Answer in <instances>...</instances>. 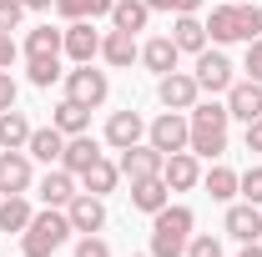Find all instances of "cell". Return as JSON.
Segmentation results:
<instances>
[{
  "label": "cell",
  "instance_id": "34",
  "mask_svg": "<svg viewBox=\"0 0 262 257\" xmlns=\"http://www.w3.org/2000/svg\"><path fill=\"white\" fill-rule=\"evenodd\" d=\"M187 257H222V242H217L212 232H192V242H187Z\"/></svg>",
  "mask_w": 262,
  "mask_h": 257
},
{
  "label": "cell",
  "instance_id": "25",
  "mask_svg": "<svg viewBox=\"0 0 262 257\" xmlns=\"http://www.w3.org/2000/svg\"><path fill=\"white\" fill-rule=\"evenodd\" d=\"M171 46L177 51H207V20H196V15H177V26H171Z\"/></svg>",
  "mask_w": 262,
  "mask_h": 257
},
{
  "label": "cell",
  "instance_id": "45",
  "mask_svg": "<svg viewBox=\"0 0 262 257\" xmlns=\"http://www.w3.org/2000/svg\"><path fill=\"white\" fill-rule=\"evenodd\" d=\"M227 5H237V0H227Z\"/></svg>",
  "mask_w": 262,
  "mask_h": 257
},
{
  "label": "cell",
  "instance_id": "23",
  "mask_svg": "<svg viewBox=\"0 0 262 257\" xmlns=\"http://www.w3.org/2000/svg\"><path fill=\"white\" fill-rule=\"evenodd\" d=\"M31 121H26V111H0V152H26V141H31Z\"/></svg>",
  "mask_w": 262,
  "mask_h": 257
},
{
  "label": "cell",
  "instance_id": "17",
  "mask_svg": "<svg viewBox=\"0 0 262 257\" xmlns=\"http://www.w3.org/2000/svg\"><path fill=\"white\" fill-rule=\"evenodd\" d=\"M101 61L116 66V71H126L131 61H141V46H136V35H131V31H106V35H101Z\"/></svg>",
  "mask_w": 262,
  "mask_h": 257
},
{
  "label": "cell",
  "instance_id": "9",
  "mask_svg": "<svg viewBox=\"0 0 262 257\" xmlns=\"http://www.w3.org/2000/svg\"><path fill=\"white\" fill-rule=\"evenodd\" d=\"M196 86H202V91H212V96H217V91H227L232 81H237V76H232V61L227 56H222V51H196Z\"/></svg>",
  "mask_w": 262,
  "mask_h": 257
},
{
  "label": "cell",
  "instance_id": "36",
  "mask_svg": "<svg viewBox=\"0 0 262 257\" xmlns=\"http://www.w3.org/2000/svg\"><path fill=\"white\" fill-rule=\"evenodd\" d=\"M151 10H171V15H196L202 10V0H146Z\"/></svg>",
  "mask_w": 262,
  "mask_h": 257
},
{
  "label": "cell",
  "instance_id": "7",
  "mask_svg": "<svg viewBox=\"0 0 262 257\" xmlns=\"http://www.w3.org/2000/svg\"><path fill=\"white\" fill-rule=\"evenodd\" d=\"M157 96H162L166 111H192L202 86H196L192 71H166V76H157Z\"/></svg>",
  "mask_w": 262,
  "mask_h": 257
},
{
  "label": "cell",
  "instance_id": "15",
  "mask_svg": "<svg viewBox=\"0 0 262 257\" xmlns=\"http://www.w3.org/2000/svg\"><path fill=\"white\" fill-rule=\"evenodd\" d=\"M227 116L232 121H257L262 116V81H232L227 86Z\"/></svg>",
  "mask_w": 262,
  "mask_h": 257
},
{
  "label": "cell",
  "instance_id": "19",
  "mask_svg": "<svg viewBox=\"0 0 262 257\" xmlns=\"http://www.w3.org/2000/svg\"><path fill=\"white\" fill-rule=\"evenodd\" d=\"M26 152H31V161L61 166V152H66V131H56V126H35V131H31V141H26Z\"/></svg>",
  "mask_w": 262,
  "mask_h": 257
},
{
  "label": "cell",
  "instance_id": "44",
  "mask_svg": "<svg viewBox=\"0 0 262 257\" xmlns=\"http://www.w3.org/2000/svg\"><path fill=\"white\" fill-rule=\"evenodd\" d=\"M131 257H151V252H131Z\"/></svg>",
  "mask_w": 262,
  "mask_h": 257
},
{
  "label": "cell",
  "instance_id": "4",
  "mask_svg": "<svg viewBox=\"0 0 262 257\" xmlns=\"http://www.w3.org/2000/svg\"><path fill=\"white\" fill-rule=\"evenodd\" d=\"M66 237H71L66 207H46V212H35L31 227L20 232V257H51V252L66 247Z\"/></svg>",
  "mask_w": 262,
  "mask_h": 257
},
{
  "label": "cell",
  "instance_id": "5",
  "mask_svg": "<svg viewBox=\"0 0 262 257\" xmlns=\"http://www.w3.org/2000/svg\"><path fill=\"white\" fill-rule=\"evenodd\" d=\"M66 96L96 111L101 101L111 96V76H106V71H96V66L86 61V66H76V71H66Z\"/></svg>",
  "mask_w": 262,
  "mask_h": 257
},
{
  "label": "cell",
  "instance_id": "43",
  "mask_svg": "<svg viewBox=\"0 0 262 257\" xmlns=\"http://www.w3.org/2000/svg\"><path fill=\"white\" fill-rule=\"evenodd\" d=\"M20 5H26V10H51L56 0H20Z\"/></svg>",
  "mask_w": 262,
  "mask_h": 257
},
{
  "label": "cell",
  "instance_id": "38",
  "mask_svg": "<svg viewBox=\"0 0 262 257\" xmlns=\"http://www.w3.org/2000/svg\"><path fill=\"white\" fill-rule=\"evenodd\" d=\"M247 81H262V35L247 40Z\"/></svg>",
  "mask_w": 262,
  "mask_h": 257
},
{
  "label": "cell",
  "instance_id": "40",
  "mask_svg": "<svg viewBox=\"0 0 262 257\" xmlns=\"http://www.w3.org/2000/svg\"><path fill=\"white\" fill-rule=\"evenodd\" d=\"M20 56V46L10 40V31H0V71H10V61Z\"/></svg>",
  "mask_w": 262,
  "mask_h": 257
},
{
  "label": "cell",
  "instance_id": "26",
  "mask_svg": "<svg viewBox=\"0 0 262 257\" xmlns=\"http://www.w3.org/2000/svg\"><path fill=\"white\" fill-rule=\"evenodd\" d=\"M177 46H171V35H157V40H146L141 46V66L146 71H157V76H166V71H177Z\"/></svg>",
  "mask_w": 262,
  "mask_h": 257
},
{
  "label": "cell",
  "instance_id": "18",
  "mask_svg": "<svg viewBox=\"0 0 262 257\" xmlns=\"http://www.w3.org/2000/svg\"><path fill=\"white\" fill-rule=\"evenodd\" d=\"M166 202H171V187H166L162 177H141V182H131V207H136V212L157 217Z\"/></svg>",
  "mask_w": 262,
  "mask_h": 257
},
{
  "label": "cell",
  "instance_id": "2",
  "mask_svg": "<svg viewBox=\"0 0 262 257\" xmlns=\"http://www.w3.org/2000/svg\"><path fill=\"white\" fill-rule=\"evenodd\" d=\"M262 35V10L252 0H237V5H217L212 10V20H207V40H217V46H232V40H257Z\"/></svg>",
  "mask_w": 262,
  "mask_h": 257
},
{
  "label": "cell",
  "instance_id": "20",
  "mask_svg": "<svg viewBox=\"0 0 262 257\" xmlns=\"http://www.w3.org/2000/svg\"><path fill=\"white\" fill-rule=\"evenodd\" d=\"M35 192H40V202H46V207H66L81 187H76V177H71L66 166H51V172L40 177V187H35Z\"/></svg>",
  "mask_w": 262,
  "mask_h": 257
},
{
  "label": "cell",
  "instance_id": "21",
  "mask_svg": "<svg viewBox=\"0 0 262 257\" xmlns=\"http://www.w3.org/2000/svg\"><path fill=\"white\" fill-rule=\"evenodd\" d=\"M116 182H121V166H116V161H106V157H96L86 172H81V192H91V197L116 192Z\"/></svg>",
  "mask_w": 262,
  "mask_h": 257
},
{
  "label": "cell",
  "instance_id": "1",
  "mask_svg": "<svg viewBox=\"0 0 262 257\" xmlns=\"http://www.w3.org/2000/svg\"><path fill=\"white\" fill-rule=\"evenodd\" d=\"M187 121H192V141H187V152L196 157H222L227 152V101H196L192 111H187Z\"/></svg>",
  "mask_w": 262,
  "mask_h": 257
},
{
  "label": "cell",
  "instance_id": "28",
  "mask_svg": "<svg viewBox=\"0 0 262 257\" xmlns=\"http://www.w3.org/2000/svg\"><path fill=\"white\" fill-rule=\"evenodd\" d=\"M31 202H26V192L20 197H0V232H15V237H20V232H26V227H31Z\"/></svg>",
  "mask_w": 262,
  "mask_h": 257
},
{
  "label": "cell",
  "instance_id": "10",
  "mask_svg": "<svg viewBox=\"0 0 262 257\" xmlns=\"http://www.w3.org/2000/svg\"><path fill=\"white\" fill-rule=\"evenodd\" d=\"M162 161H166V157L151 146V141H136V146L121 152L116 166H121V177H126V182H141V177H162Z\"/></svg>",
  "mask_w": 262,
  "mask_h": 257
},
{
  "label": "cell",
  "instance_id": "41",
  "mask_svg": "<svg viewBox=\"0 0 262 257\" xmlns=\"http://www.w3.org/2000/svg\"><path fill=\"white\" fill-rule=\"evenodd\" d=\"M247 152H257V157H262V116H257V121H247Z\"/></svg>",
  "mask_w": 262,
  "mask_h": 257
},
{
  "label": "cell",
  "instance_id": "37",
  "mask_svg": "<svg viewBox=\"0 0 262 257\" xmlns=\"http://www.w3.org/2000/svg\"><path fill=\"white\" fill-rule=\"evenodd\" d=\"M76 257H111V247H106V242H101L96 232H86V237H81V242H76Z\"/></svg>",
  "mask_w": 262,
  "mask_h": 257
},
{
  "label": "cell",
  "instance_id": "3",
  "mask_svg": "<svg viewBox=\"0 0 262 257\" xmlns=\"http://www.w3.org/2000/svg\"><path fill=\"white\" fill-rule=\"evenodd\" d=\"M192 207H171L166 202L162 212L151 217V257H187V242H192Z\"/></svg>",
  "mask_w": 262,
  "mask_h": 257
},
{
  "label": "cell",
  "instance_id": "13",
  "mask_svg": "<svg viewBox=\"0 0 262 257\" xmlns=\"http://www.w3.org/2000/svg\"><path fill=\"white\" fill-rule=\"evenodd\" d=\"M61 56H71L76 66L96 61V56H101V31H91V20H71V26H66V46H61Z\"/></svg>",
  "mask_w": 262,
  "mask_h": 257
},
{
  "label": "cell",
  "instance_id": "22",
  "mask_svg": "<svg viewBox=\"0 0 262 257\" xmlns=\"http://www.w3.org/2000/svg\"><path fill=\"white\" fill-rule=\"evenodd\" d=\"M51 126L66 131V136H81V131H91V106H81V101H56V111H51Z\"/></svg>",
  "mask_w": 262,
  "mask_h": 257
},
{
  "label": "cell",
  "instance_id": "32",
  "mask_svg": "<svg viewBox=\"0 0 262 257\" xmlns=\"http://www.w3.org/2000/svg\"><path fill=\"white\" fill-rule=\"evenodd\" d=\"M26 71H31V86H56V81H66V71H61V56H31L26 61Z\"/></svg>",
  "mask_w": 262,
  "mask_h": 257
},
{
  "label": "cell",
  "instance_id": "12",
  "mask_svg": "<svg viewBox=\"0 0 262 257\" xmlns=\"http://www.w3.org/2000/svg\"><path fill=\"white\" fill-rule=\"evenodd\" d=\"M227 237L232 242H262V207L252 202H227Z\"/></svg>",
  "mask_w": 262,
  "mask_h": 257
},
{
  "label": "cell",
  "instance_id": "33",
  "mask_svg": "<svg viewBox=\"0 0 262 257\" xmlns=\"http://www.w3.org/2000/svg\"><path fill=\"white\" fill-rule=\"evenodd\" d=\"M237 197L252 202V207H262V166H247V172L237 177Z\"/></svg>",
  "mask_w": 262,
  "mask_h": 257
},
{
  "label": "cell",
  "instance_id": "35",
  "mask_svg": "<svg viewBox=\"0 0 262 257\" xmlns=\"http://www.w3.org/2000/svg\"><path fill=\"white\" fill-rule=\"evenodd\" d=\"M26 20V5L20 0H0V31H15Z\"/></svg>",
  "mask_w": 262,
  "mask_h": 257
},
{
  "label": "cell",
  "instance_id": "14",
  "mask_svg": "<svg viewBox=\"0 0 262 257\" xmlns=\"http://www.w3.org/2000/svg\"><path fill=\"white\" fill-rule=\"evenodd\" d=\"M162 182L171 187V192H192L196 182H202V161H196V152H171V157L162 161Z\"/></svg>",
  "mask_w": 262,
  "mask_h": 257
},
{
  "label": "cell",
  "instance_id": "30",
  "mask_svg": "<svg viewBox=\"0 0 262 257\" xmlns=\"http://www.w3.org/2000/svg\"><path fill=\"white\" fill-rule=\"evenodd\" d=\"M202 187L212 202H232L237 197V172L232 166H212V172H202Z\"/></svg>",
  "mask_w": 262,
  "mask_h": 257
},
{
  "label": "cell",
  "instance_id": "8",
  "mask_svg": "<svg viewBox=\"0 0 262 257\" xmlns=\"http://www.w3.org/2000/svg\"><path fill=\"white\" fill-rule=\"evenodd\" d=\"M35 187L31 152H0V197H20Z\"/></svg>",
  "mask_w": 262,
  "mask_h": 257
},
{
  "label": "cell",
  "instance_id": "27",
  "mask_svg": "<svg viewBox=\"0 0 262 257\" xmlns=\"http://www.w3.org/2000/svg\"><path fill=\"white\" fill-rule=\"evenodd\" d=\"M146 20H151V5H146V0H116V5H111V26H116V31H146Z\"/></svg>",
  "mask_w": 262,
  "mask_h": 257
},
{
  "label": "cell",
  "instance_id": "16",
  "mask_svg": "<svg viewBox=\"0 0 262 257\" xmlns=\"http://www.w3.org/2000/svg\"><path fill=\"white\" fill-rule=\"evenodd\" d=\"M146 136V121L136 116V111H111V121H106V146L111 152H126Z\"/></svg>",
  "mask_w": 262,
  "mask_h": 257
},
{
  "label": "cell",
  "instance_id": "29",
  "mask_svg": "<svg viewBox=\"0 0 262 257\" xmlns=\"http://www.w3.org/2000/svg\"><path fill=\"white\" fill-rule=\"evenodd\" d=\"M111 5H116V0H56V15L71 26V20H96V15H111Z\"/></svg>",
  "mask_w": 262,
  "mask_h": 257
},
{
  "label": "cell",
  "instance_id": "11",
  "mask_svg": "<svg viewBox=\"0 0 262 257\" xmlns=\"http://www.w3.org/2000/svg\"><path fill=\"white\" fill-rule=\"evenodd\" d=\"M66 217H71V232H101L106 227V202L101 197H91V192H76L71 202H66Z\"/></svg>",
  "mask_w": 262,
  "mask_h": 257
},
{
  "label": "cell",
  "instance_id": "24",
  "mask_svg": "<svg viewBox=\"0 0 262 257\" xmlns=\"http://www.w3.org/2000/svg\"><path fill=\"white\" fill-rule=\"evenodd\" d=\"M101 157V146L96 141H91V136H86V131H81V136H66V152H61V166L66 172H71V177H81V172H86V166H91V161Z\"/></svg>",
  "mask_w": 262,
  "mask_h": 257
},
{
  "label": "cell",
  "instance_id": "39",
  "mask_svg": "<svg viewBox=\"0 0 262 257\" xmlns=\"http://www.w3.org/2000/svg\"><path fill=\"white\" fill-rule=\"evenodd\" d=\"M10 106H15V76L0 71V111H10Z\"/></svg>",
  "mask_w": 262,
  "mask_h": 257
},
{
  "label": "cell",
  "instance_id": "42",
  "mask_svg": "<svg viewBox=\"0 0 262 257\" xmlns=\"http://www.w3.org/2000/svg\"><path fill=\"white\" fill-rule=\"evenodd\" d=\"M237 257H262V242H242V252Z\"/></svg>",
  "mask_w": 262,
  "mask_h": 257
},
{
  "label": "cell",
  "instance_id": "31",
  "mask_svg": "<svg viewBox=\"0 0 262 257\" xmlns=\"http://www.w3.org/2000/svg\"><path fill=\"white\" fill-rule=\"evenodd\" d=\"M61 46H66V31L35 26V31L26 35V61H31V56H61Z\"/></svg>",
  "mask_w": 262,
  "mask_h": 257
},
{
  "label": "cell",
  "instance_id": "6",
  "mask_svg": "<svg viewBox=\"0 0 262 257\" xmlns=\"http://www.w3.org/2000/svg\"><path fill=\"white\" fill-rule=\"evenodd\" d=\"M146 141L171 157V152H187V141H192V121H187V111H162L151 126H146Z\"/></svg>",
  "mask_w": 262,
  "mask_h": 257
}]
</instances>
